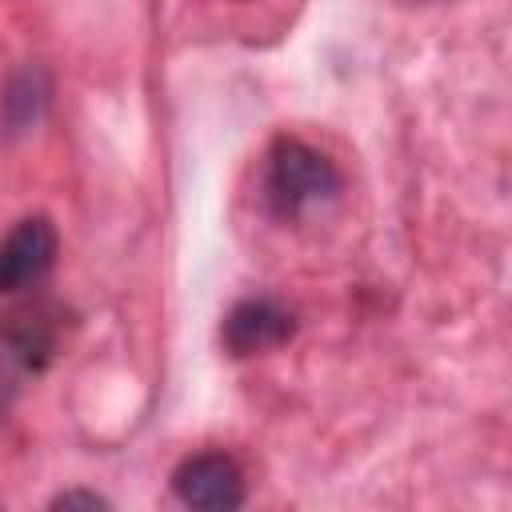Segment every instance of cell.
I'll use <instances>...</instances> for the list:
<instances>
[{
    "label": "cell",
    "instance_id": "1",
    "mask_svg": "<svg viewBox=\"0 0 512 512\" xmlns=\"http://www.w3.org/2000/svg\"><path fill=\"white\" fill-rule=\"evenodd\" d=\"M264 192H268V204H272L276 216L296 220V216H304V212H312V208H320V204L340 196V172L312 144L280 136L272 144V152H268Z\"/></svg>",
    "mask_w": 512,
    "mask_h": 512
},
{
    "label": "cell",
    "instance_id": "2",
    "mask_svg": "<svg viewBox=\"0 0 512 512\" xmlns=\"http://www.w3.org/2000/svg\"><path fill=\"white\" fill-rule=\"evenodd\" d=\"M172 492L180 504L200 512H232L244 504V472L224 452H196L176 464Z\"/></svg>",
    "mask_w": 512,
    "mask_h": 512
},
{
    "label": "cell",
    "instance_id": "3",
    "mask_svg": "<svg viewBox=\"0 0 512 512\" xmlns=\"http://www.w3.org/2000/svg\"><path fill=\"white\" fill-rule=\"evenodd\" d=\"M56 228L48 216L16 220L0 240V292H20L36 284L56 260Z\"/></svg>",
    "mask_w": 512,
    "mask_h": 512
},
{
    "label": "cell",
    "instance_id": "4",
    "mask_svg": "<svg viewBox=\"0 0 512 512\" xmlns=\"http://www.w3.org/2000/svg\"><path fill=\"white\" fill-rule=\"evenodd\" d=\"M292 336V316L272 300H240L220 328V340L232 356H256Z\"/></svg>",
    "mask_w": 512,
    "mask_h": 512
},
{
    "label": "cell",
    "instance_id": "5",
    "mask_svg": "<svg viewBox=\"0 0 512 512\" xmlns=\"http://www.w3.org/2000/svg\"><path fill=\"white\" fill-rule=\"evenodd\" d=\"M0 108H4V124H8V132H24V128H32L36 116H40V108H44V80H40V72L32 68V72L12 76L8 88H4Z\"/></svg>",
    "mask_w": 512,
    "mask_h": 512
},
{
    "label": "cell",
    "instance_id": "6",
    "mask_svg": "<svg viewBox=\"0 0 512 512\" xmlns=\"http://www.w3.org/2000/svg\"><path fill=\"white\" fill-rule=\"evenodd\" d=\"M52 508H64V512H72V508H88V512H96V508H108V500L96 496V492H80V488H72V492H60V496L52 500Z\"/></svg>",
    "mask_w": 512,
    "mask_h": 512
},
{
    "label": "cell",
    "instance_id": "7",
    "mask_svg": "<svg viewBox=\"0 0 512 512\" xmlns=\"http://www.w3.org/2000/svg\"><path fill=\"white\" fill-rule=\"evenodd\" d=\"M404 4H440V0H404Z\"/></svg>",
    "mask_w": 512,
    "mask_h": 512
}]
</instances>
